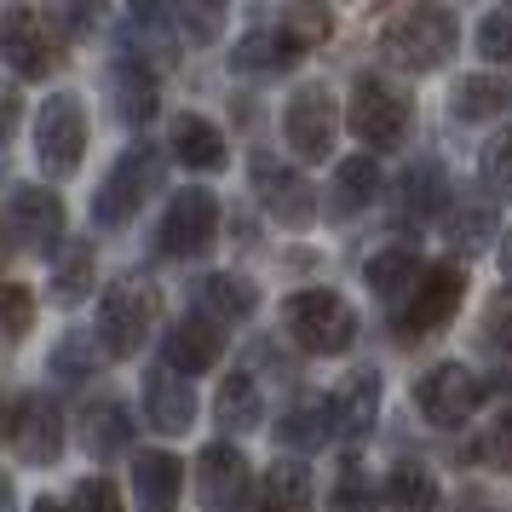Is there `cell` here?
<instances>
[{
	"instance_id": "cell-13",
	"label": "cell",
	"mask_w": 512,
	"mask_h": 512,
	"mask_svg": "<svg viewBox=\"0 0 512 512\" xmlns=\"http://www.w3.org/2000/svg\"><path fill=\"white\" fill-rule=\"evenodd\" d=\"M305 52H311L305 35H294L288 24H277L271 12H254V24L242 29L236 47H231V70L236 75H282V70H294Z\"/></svg>"
},
{
	"instance_id": "cell-47",
	"label": "cell",
	"mask_w": 512,
	"mask_h": 512,
	"mask_svg": "<svg viewBox=\"0 0 512 512\" xmlns=\"http://www.w3.org/2000/svg\"><path fill=\"white\" fill-rule=\"evenodd\" d=\"M501 277H507V294H512V231L501 236Z\"/></svg>"
},
{
	"instance_id": "cell-34",
	"label": "cell",
	"mask_w": 512,
	"mask_h": 512,
	"mask_svg": "<svg viewBox=\"0 0 512 512\" xmlns=\"http://www.w3.org/2000/svg\"><path fill=\"white\" fill-rule=\"evenodd\" d=\"M98 282V254L87 248V242H64V254L52 259V300L58 305H81L87 294H93Z\"/></svg>"
},
{
	"instance_id": "cell-4",
	"label": "cell",
	"mask_w": 512,
	"mask_h": 512,
	"mask_svg": "<svg viewBox=\"0 0 512 512\" xmlns=\"http://www.w3.org/2000/svg\"><path fill=\"white\" fill-rule=\"evenodd\" d=\"M277 317H282V334L300 351H311V357H340L357 340V311L334 288H294L277 305Z\"/></svg>"
},
{
	"instance_id": "cell-24",
	"label": "cell",
	"mask_w": 512,
	"mask_h": 512,
	"mask_svg": "<svg viewBox=\"0 0 512 512\" xmlns=\"http://www.w3.org/2000/svg\"><path fill=\"white\" fill-rule=\"evenodd\" d=\"M190 300H196V317H208L213 328H242L259 311V288L242 271H202Z\"/></svg>"
},
{
	"instance_id": "cell-40",
	"label": "cell",
	"mask_w": 512,
	"mask_h": 512,
	"mask_svg": "<svg viewBox=\"0 0 512 512\" xmlns=\"http://www.w3.org/2000/svg\"><path fill=\"white\" fill-rule=\"evenodd\" d=\"M64 507H70V512H127V507H121V489L110 484V478H98V472L70 489V501H64Z\"/></svg>"
},
{
	"instance_id": "cell-38",
	"label": "cell",
	"mask_w": 512,
	"mask_h": 512,
	"mask_svg": "<svg viewBox=\"0 0 512 512\" xmlns=\"http://www.w3.org/2000/svg\"><path fill=\"white\" fill-rule=\"evenodd\" d=\"M472 47H478V58H489V64H512V12L507 6H495V12L478 18Z\"/></svg>"
},
{
	"instance_id": "cell-26",
	"label": "cell",
	"mask_w": 512,
	"mask_h": 512,
	"mask_svg": "<svg viewBox=\"0 0 512 512\" xmlns=\"http://www.w3.org/2000/svg\"><path fill=\"white\" fill-rule=\"evenodd\" d=\"M127 478H133V501L144 512H167L179 501V489H185V466H179V455H167V449H133Z\"/></svg>"
},
{
	"instance_id": "cell-31",
	"label": "cell",
	"mask_w": 512,
	"mask_h": 512,
	"mask_svg": "<svg viewBox=\"0 0 512 512\" xmlns=\"http://www.w3.org/2000/svg\"><path fill=\"white\" fill-rule=\"evenodd\" d=\"M277 443L294 455H317L323 443H334V415L328 397H294L288 415H277Z\"/></svg>"
},
{
	"instance_id": "cell-19",
	"label": "cell",
	"mask_w": 512,
	"mask_h": 512,
	"mask_svg": "<svg viewBox=\"0 0 512 512\" xmlns=\"http://www.w3.org/2000/svg\"><path fill=\"white\" fill-rule=\"evenodd\" d=\"M110 110L133 133H144L156 121V110H162V81H156V70L144 64L139 52H121L110 64Z\"/></svg>"
},
{
	"instance_id": "cell-36",
	"label": "cell",
	"mask_w": 512,
	"mask_h": 512,
	"mask_svg": "<svg viewBox=\"0 0 512 512\" xmlns=\"http://www.w3.org/2000/svg\"><path fill=\"white\" fill-rule=\"evenodd\" d=\"M478 179L495 202H512V127H495L478 150Z\"/></svg>"
},
{
	"instance_id": "cell-9",
	"label": "cell",
	"mask_w": 512,
	"mask_h": 512,
	"mask_svg": "<svg viewBox=\"0 0 512 512\" xmlns=\"http://www.w3.org/2000/svg\"><path fill=\"white\" fill-rule=\"evenodd\" d=\"M35 162L47 179H70L81 156H87V110H81V98L75 93H52L41 104V116H35Z\"/></svg>"
},
{
	"instance_id": "cell-17",
	"label": "cell",
	"mask_w": 512,
	"mask_h": 512,
	"mask_svg": "<svg viewBox=\"0 0 512 512\" xmlns=\"http://www.w3.org/2000/svg\"><path fill=\"white\" fill-rule=\"evenodd\" d=\"M449 202H455V185H449V173H443L432 156H420V162L403 167V179H397V225L409 231V242H415L420 231L443 225Z\"/></svg>"
},
{
	"instance_id": "cell-32",
	"label": "cell",
	"mask_w": 512,
	"mask_h": 512,
	"mask_svg": "<svg viewBox=\"0 0 512 512\" xmlns=\"http://www.w3.org/2000/svg\"><path fill=\"white\" fill-rule=\"evenodd\" d=\"M380 495H386L392 512H443V489H438V478H432L426 461H397L386 472Z\"/></svg>"
},
{
	"instance_id": "cell-10",
	"label": "cell",
	"mask_w": 512,
	"mask_h": 512,
	"mask_svg": "<svg viewBox=\"0 0 512 512\" xmlns=\"http://www.w3.org/2000/svg\"><path fill=\"white\" fill-rule=\"evenodd\" d=\"M484 380L466 369V363H432V369L415 380V409L426 426H438V432H461L466 420L478 415V403H484Z\"/></svg>"
},
{
	"instance_id": "cell-18",
	"label": "cell",
	"mask_w": 512,
	"mask_h": 512,
	"mask_svg": "<svg viewBox=\"0 0 512 512\" xmlns=\"http://www.w3.org/2000/svg\"><path fill=\"white\" fill-rule=\"evenodd\" d=\"M196 386H190L179 369H167V363H156V369H144V392H139V415L150 432H162V438H179V432H190L196 426Z\"/></svg>"
},
{
	"instance_id": "cell-28",
	"label": "cell",
	"mask_w": 512,
	"mask_h": 512,
	"mask_svg": "<svg viewBox=\"0 0 512 512\" xmlns=\"http://www.w3.org/2000/svg\"><path fill=\"white\" fill-rule=\"evenodd\" d=\"M213 420H219V438H248L259 420H265V392L248 369H231L213 392Z\"/></svg>"
},
{
	"instance_id": "cell-3",
	"label": "cell",
	"mask_w": 512,
	"mask_h": 512,
	"mask_svg": "<svg viewBox=\"0 0 512 512\" xmlns=\"http://www.w3.org/2000/svg\"><path fill=\"white\" fill-rule=\"evenodd\" d=\"M162 323V294L156 282L144 277H116L98 294V317H93V340L104 346V357L127 363L133 351H144L150 328Z\"/></svg>"
},
{
	"instance_id": "cell-35",
	"label": "cell",
	"mask_w": 512,
	"mask_h": 512,
	"mask_svg": "<svg viewBox=\"0 0 512 512\" xmlns=\"http://www.w3.org/2000/svg\"><path fill=\"white\" fill-rule=\"evenodd\" d=\"M98 363H104V346H98V340H87V334H64V340L47 351L52 380H64V386H81V380H93Z\"/></svg>"
},
{
	"instance_id": "cell-11",
	"label": "cell",
	"mask_w": 512,
	"mask_h": 512,
	"mask_svg": "<svg viewBox=\"0 0 512 512\" xmlns=\"http://www.w3.org/2000/svg\"><path fill=\"white\" fill-rule=\"evenodd\" d=\"M340 98L334 87H300V93L288 98V110H282V139L288 150L300 156V162H328L334 156V144H340Z\"/></svg>"
},
{
	"instance_id": "cell-12",
	"label": "cell",
	"mask_w": 512,
	"mask_h": 512,
	"mask_svg": "<svg viewBox=\"0 0 512 512\" xmlns=\"http://www.w3.org/2000/svg\"><path fill=\"white\" fill-rule=\"evenodd\" d=\"M196 495H202V512H248L254 507L259 484H254V472H248V455L231 438H213L196 455Z\"/></svg>"
},
{
	"instance_id": "cell-48",
	"label": "cell",
	"mask_w": 512,
	"mask_h": 512,
	"mask_svg": "<svg viewBox=\"0 0 512 512\" xmlns=\"http://www.w3.org/2000/svg\"><path fill=\"white\" fill-rule=\"evenodd\" d=\"M29 512H70V507H64V501H52V495H41V501H35Z\"/></svg>"
},
{
	"instance_id": "cell-1",
	"label": "cell",
	"mask_w": 512,
	"mask_h": 512,
	"mask_svg": "<svg viewBox=\"0 0 512 512\" xmlns=\"http://www.w3.org/2000/svg\"><path fill=\"white\" fill-rule=\"evenodd\" d=\"M461 47V18L449 6H403L380 24V52L403 75H432L443 70Z\"/></svg>"
},
{
	"instance_id": "cell-42",
	"label": "cell",
	"mask_w": 512,
	"mask_h": 512,
	"mask_svg": "<svg viewBox=\"0 0 512 512\" xmlns=\"http://www.w3.org/2000/svg\"><path fill=\"white\" fill-rule=\"evenodd\" d=\"M484 340L512 351V294H495V300L484 305Z\"/></svg>"
},
{
	"instance_id": "cell-14",
	"label": "cell",
	"mask_w": 512,
	"mask_h": 512,
	"mask_svg": "<svg viewBox=\"0 0 512 512\" xmlns=\"http://www.w3.org/2000/svg\"><path fill=\"white\" fill-rule=\"evenodd\" d=\"M248 179H254L259 208L271 213V219H282V225H305L311 208H317L311 179H305L300 167H288L282 156H271V150H254L248 156Z\"/></svg>"
},
{
	"instance_id": "cell-20",
	"label": "cell",
	"mask_w": 512,
	"mask_h": 512,
	"mask_svg": "<svg viewBox=\"0 0 512 512\" xmlns=\"http://www.w3.org/2000/svg\"><path fill=\"white\" fill-rule=\"evenodd\" d=\"M328 397V415H334V443H346V449H357V443L374 432V420H380V374L374 369H351Z\"/></svg>"
},
{
	"instance_id": "cell-23",
	"label": "cell",
	"mask_w": 512,
	"mask_h": 512,
	"mask_svg": "<svg viewBox=\"0 0 512 512\" xmlns=\"http://www.w3.org/2000/svg\"><path fill=\"white\" fill-rule=\"evenodd\" d=\"M443 236H449V248L455 254H484V248H495L501 242V202L489 196V190H466V196H455L449 202V213H443Z\"/></svg>"
},
{
	"instance_id": "cell-8",
	"label": "cell",
	"mask_w": 512,
	"mask_h": 512,
	"mask_svg": "<svg viewBox=\"0 0 512 512\" xmlns=\"http://www.w3.org/2000/svg\"><path fill=\"white\" fill-rule=\"evenodd\" d=\"M219 242V196L208 185H185L162 208L156 225V254L162 259H202Z\"/></svg>"
},
{
	"instance_id": "cell-21",
	"label": "cell",
	"mask_w": 512,
	"mask_h": 512,
	"mask_svg": "<svg viewBox=\"0 0 512 512\" xmlns=\"http://www.w3.org/2000/svg\"><path fill=\"white\" fill-rule=\"evenodd\" d=\"M75 443L93 455V461H116L133 449V409L121 397H93L75 409Z\"/></svg>"
},
{
	"instance_id": "cell-27",
	"label": "cell",
	"mask_w": 512,
	"mask_h": 512,
	"mask_svg": "<svg viewBox=\"0 0 512 512\" xmlns=\"http://www.w3.org/2000/svg\"><path fill=\"white\" fill-rule=\"evenodd\" d=\"M507 110H512V70H472L449 93L455 121H501Z\"/></svg>"
},
{
	"instance_id": "cell-37",
	"label": "cell",
	"mask_w": 512,
	"mask_h": 512,
	"mask_svg": "<svg viewBox=\"0 0 512 512\" xmlns=\"http://www.w3.org/2000/svg\"><path fill=\"white\" fill-rule=\"evenodd\" d=\"M35 323V294L24 282H0V346H18Z\"/></svg>"
},
{
	"instance_id": "cell-44",
	"label": "cell",
	"mask_w": 512,
	"mask_h": 512,
	"mask_svg": "<svg viewBox=\"0 0 512 512\" xmlns=\"http://www.w3.org/2000/svg\"><path fill=\"white\" fill-rule=\"evenodd\" d=\"M455 512H501V507H495V501H489L484 489H466L461 501H455Z\"/></svg>"
},
{
	"instance_id": "cell-49",
	"label": "cell",
	"mask_w": 512,
	"mask_h": 512,
	"mask_svg": "<svg viewBox=\"0 0 512 512\" xmlns=\"http://www.w3.org/2000/svg\"><path fill=\"white\" fill-rule=\"evenodd\" d=\"M0 432H12V415H6V403H0Z\"/></svg>"
},
{
	"instance_id": "cell-41",
	"label": "cell",
	"mask_w": 512,
	"mask_h": 512,
	"mask_svg": "<svg viewBox=\"0 0 512 512\" xmlns=\"http://www.w3.org/2000/svg\"><path fill=\"white\" fill-rule=\"evenodd\" d=\"M484 461L495 472H512V403L489 415V432H484Z\"/></svg>"
},
{
	"instance_id": "cell-43",
	"label": "cell",
	"mask_w": 512,
	"mask_h": 512,
	"mask_svg": "<svg viewBox=\"0 0 512 512\" xmlns=\"http://www.w3.org/2000/svg\"><path fill=\"white\" fill-rule=\"evenodd\" d=\"M18 127H24V93H18V81L0 75V144L12 139Z\"/></svg>"
},
{
	"instance_id": "cell-46",
	"label": "cell",
	"mask_w": 512,
	"mask_h": 512,
	"mask_svg": "<svg viewBox=\"0 0 512 512\" xmlns=\"http://www.w3.org/2000/svg\"><path fill=\"white\" fill-rule=\"evenodd\" d=\"M12 248H18V242H12V231H6V219H0V282H6V265H12Z\"/></svg>"
},
{
	"instance_id": "cell-16",
	"label": "cell",
	"mask_w": 512,
	"mask_h": 512,
	"mask_svg": "<svg viewBox=\"0 0 512 512\" xmlns=\"http://www.w3.org/2000/svg\"><path fill=\"white\" fill-rule=\"evenodd\" d=\"M6 231L29 254H64V202L47 185H18L6 202Z\"/></svg>"
},
{
	"instance_id": "cell-15",
	"label": "cell",
	"mask_w": 512,
	"mask_h": 512,
	"mask_svg": "<svg viewBox=\"0 0 512 512\" xmlns=\"http://www.w3.org/2000/svg\"><path fill=\"white\" fill-rule=\"evenodd\" d=\"M12 449L29 466L64 461V403L52 392H24L12 403Z\"/></svg>"
},
{
	"instance_id": "cell-45",
	"label": "cell",
	"mask_w": 512,
	"mask_h": 512,
	"mask_svg": "<svg viewBox=\"0 0 512 512\" xmlns=\"http://www.w3.org/2000/svg\"><path fill=\"white\" fill-rule=\"evenodd\" d=\"M0 512H18V484H12V472H0Z\"/></svg>"
},
{
	"instance_id": "cell-7",
	"label": "cell",
	"mask_w": 512,
	"mask_h": 512,
	"mask_svg": "<svg viewBox=\"0 0 512 512\" xmlns=\"http://www.w3.org/2000/svg\"><path fill=\"white\" fill-rule=\"evenodd\" d=\"M0 58L18 81H47L64 64V35L52 29L47 12L35 6H6L0 12Z\"/></svg>"
},
{
	"instance_id": "cell-39",
	"label": "cell",
	"mask_w": 512,
	"mask_h": 512,
	"mask_svg": "<svg viewBox=\"0 0 512 512\" xmlns=\"http://www.w3.org/2000/svg\"><path fill=\"white\" fill-rule=\"evenodd\" d=\"M328 507L334 512H380V495H374V484L363 478L357 461L340 466V484H334V495H328Z\"/></svg>"
},
{
	"instance_id": "cell-29",
	"label": "cell",
	"mask_w": 512,
	"mask_h": 512,
	"mask_svg": "<svg viewBox=\"0 0 512 512\" xmlns=\"http://www.w3.org/2000/svg\"><path fill=\"white\" fill-rule=\"evenodd\" d=\"M420 271H426V259H420L415 248H409V242H397V248H380V254H374L369 265H363V277H369V294H374L380 305H386L392 317H397V305L415 294Z\"/></svg>"
},
{
	"instance_id": "cell-25",
	"label": "cell",
	"mask_w": 512,
	"mask_h": 512,
	"mask_svg": "<svg viewBox=\"0 0 512 512\" xmlns=\"http://www.w3.org/2000/svg\"><path fill=\"white\" fill-rule=\"evenodd\" d=\"M167 156L179 167H190V173H219V167L231 162V144H225V133H219L208 116L179 110L173 127H167Z\"/></svg>"
},
{
	"instance_id": "cell-5",
	"label": "cell",
	"mask_w": 512,
	"mask_h": 512,
	"mask_svg": "<svg viewBox=\"0 0 512 512\" xmlns=\"http://www.w3.org/2000/svg\"><path fill=\"white\" fill-rule=\"evenodd\" d=\"M156 185H162V150L133 139L116 162H110V173H104V185H98V196H93V219L104 225V231L133 225L139 208L156 196Z\"/></svg>"
},
{
	"instance_id": "cell-33",
	"label": "cell",
	"mask_w": 512,
	"mask_h": 512,
	"mask_svg": "<svg viewBox=\"0 0 512 512\" xmlns=\"http://www.w3.org/2000/svg\"><path fill=\"white\" fill-rule=\"evenodd\" d=\"M374 196H380V162H374V156H363V150H357V156H346V162L334 167V185H328V202H334V213H363L374 202Z\"/></svg>"
},
{
	"instance_id": "cell-30",
	"label": "cell",
	"mask_w": 512,
	"mask_h": 512,
	"mask_svg": "<svg viewBox=\"0 0 512 512\" xmlns=\"http://www.w3.org/2000/svg\"><path fill=\"white\" fill-rule=\"evenodd\" d=\"M254 512H317V489H311V466L305 461H271L259 478Z\"/></svg>"
},
{
	"instance_id": "cell-22",
	"label": "cell",
	"mask_w": 512,
	"mask_h": 512,
	"mask_svg": "<svg viewBox=\"0 0 512 512\" xmlns=\"http://www.w3.org/2000/svg\"><path fill=\"white\" fill-rule=\"evenodd\" d=\"M225 357V328H213L208 317H179V323H167L162 334V357L156 363H167V369H179L185 380H196V374H208L213 363Z\"/></svg>"
},
{
	"instance_id": "cell-2",
	"label": "cell",
	"mask_w": 512,
	"mask_h": 512,
	"mask_svg": "<svg viewBox=\"0 0 512 512\" xmlns=\"http://www.w3.org/2000/svg\"><path fill=\"white\" fill-rule=\"evenodd\" d=\"M346 121H351V133H357V144H363V156L403 150L409 133H415V93L397 87L392 75H380V70H357Z\"/></svg>"
},
{
	"instance_id": "cell-6",
	"label": "cell",
	"mask_w": 512,
	"mask_h": 512,
	"mask_svg": "<svg viewBox=\"0 0 512 512\" xmlns=\"http://www.w3.org/2000/svg\"><path fill=\"white\" fill-rule=\"evenodd\" d=\"M466 300V265L461 259H432L420 271L415 294L397 305V340H432L455 323V311Z\"/></svg>"
}]
</instances>
